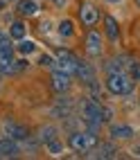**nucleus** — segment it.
Segmentation results:
<instances>
[{
    "instance_id": "nucleus-1",
    "label": "nucleus",
    "mask_w": 140,
    "mask_h": 160,
    "mask_svg": "<svg viewBox=\"0 0 140 160\" xmlns=\"http://www.w3.org/2000/svg\"><path fill=\"white\" fill-rule=\"evenodd\" d=\"M106 88L113 95H122V92H131L133 83H131V79H127L122 72H111L109 79H106Z\"/></svg>"
},
{
    "instance_id": "nucleus-2",
    "label": "nucleus",
    "mask_w": 140,
    "mask_h": 160,
    "mask_svg": "<svg viewBox=\"0 0 140 160\" xmlns=\"http://www.w3.org/2000/svg\"><path fill=\"white\" fill-rule=\"evenodd\" d=\"M77 59H75L68 50H59L57 52V70L59 72H66V74H75L77 72Z\"/></svg>"
},
{
    "instance_id": "nucleus-3",
    "label": "nucleus",
    "mask_w": 140,
    "mask_h": 160,
    "mask_svg": "<svg viewBox=\"0 0 140 160\" xmlns=\"http://www.w3.org/2000/svg\"><path fill=\"white\" fill-rule=\"evenodd\" d=\"M0 70L3 72H16V61H14V52L9 48V43L3 38L0 41Z\"/></svg>"
},
{
    "instance_id": "nucleus-4",
    "label": "nucleus",
    "mask_w": 140,
    "mask_h": 160,
    "mask_svg": "<svg viewBox=\"0 0 140 160\" xmlns=\"http://www.w3.org/2000/svg\"><path fill=\"white\" fill-rule=\"evenodd\" d=\"M97 144V135L93 133H72L70 135V147L75 151H86V149H91Z\"/></svg>"
},
{
    "instance_id": "nucleus-5",
    "label": "nucleus",
    "mask_w": 140,
    "mask_h": 160,
    "mask_svg": "<svg viewBox=\"0 0 140 160\" xmlns=\"http://www.w3.org/2000/svg\"><path fill=\"white\" fill-rule=\"evenodd\" d=\"M81 111H84V117H86L88 122H95V124L102 122V108H100L93 99H86L84 106H81Z\"/></svg>"
},
{
    "instance_id": "nucleus-6",
    "label": "nucleus",
    "mask_w": 140,
    "mask_h": 160,
    "mask_svg": "<svg viewBox=\"0 0 140 160\" xmlns=\"http://www.w3.org/2000/svg\"><path fill=\"white\" fill-rule=\"evenodd\" d=\"M5 133L12 138V140H25L27 138V129L25 126H20V124H16V122H5Z\"/></svg>"
},
{
    "instance_id": "nucleus-7",
    "label": "nucleus",
    "mask_w": 140,
    "mask_h": 160,
    "mask_svg": "<svg viewBox=\"0 0 140 160\" xmlns=\"http://www.w3.org/2000/svg\"><path fill=\"white\" fill-rule=\"evenodd\" d=\"M52 88H54L57 92H66L70 88V74L66 72H54L52 74Z\"/></svg>"
},
{
    "instance_id": "nucleus-8",
    "label": "nucleus",
    "mask_w": 140,
    "mask_h": 160,
    "mask_svg": "<svg viewBox=\"0 0 140 160\" xmlns=\"http://www.w3.org/2000/svg\"><path fill=\"white\" fill-rule=\"evenodd\" d=\"M14 156H18V147L14 144L12 138L0 140V158H14Z\"/></svg>"
},
{
    "instance_id": "nucleus-9",
    "label": "nucleus",
    "mask_w": 140,
    "mask_h": 160,
    "mask_svg": "<svg viewBox=\"0 0 140 160\" xmlns=\"http://www.w3.org/2000/svg\"><path fill=\"white\" fill-rule=\"evenodd\" d=\"M81 20H84L88 27L95 25V23H97V9H95L93 5H84V7H81Z\"/></svg>"
},
{
    "instance_id": "nucleus-10",
    "label": "nucleus",
    "mask_w": 140,
    "mask_h": 160,
    "mask_svg": "<svg viewBox=\"0 0 140 160\" xmlns=\"http://www.w3.org/2000/svg\"><path fill=\"white\" fill-rule=\"evenodd\" d=\"M86 50H88L91 54H100L102 45H100V34L97 32H91L88 34V38H86Z\"/></svg>"
},
{
    "instance_id": "nucleus-11",
    "label": "nucleus",
    "mask_w": 140,
    "mask_h": 160,
    "mask_svg": "<svg viewBox=\"0 0 140 160\" xmlns=\"http://www.w3.org/2000/svg\"><path fill=\"white\" fill-rule=\"evenodd\" d=\"M75 74H79V79L84 83H91L93 81V68L88 66V63H77V72Z\"/></svg>"
},
{
    "instance_id": "nucleus-12",
    "label": "nucleus",
    "mask_w": 140,
    "mask_h": 160,
    "mask_svg": "<svg viewBox=\"0 0 140 160\" xmlns=\"http://www.w3.org/2000/svg\"><path fill=\"white\" fill-rule=\"evenodd\" d=\"M18 12L25 14V16H34L39 12V7H36V2H32V0H23V2H18Z\"/></svg>"
},
{
    "instance_id": "nucleus-13",
    "label": "nucleus",
    "mask_w": 140,
    "mask_h": 160,
    "mask_svg": "<svg viewBox=\"0 0 140 160\" xmlns=\"http://www.w3.org/2000/svg\"><path fill=\"white\" fill-rule=\"evenodd\" d=\"M104 25H106V36H109L111 41H113V38H117V23H115V18H111V16H106V20H104Z\"/></svg>"
},
{
    "instance_id": "nucleus-14",
    "label": "nucleus",
    "mask_w": 140,
    "mask_h": 160,
    "mask_svg": "<svg viewBox=\"0 0 140 160\" xmlns=\"http://www.w3.org/2000/svg\"><path fill=\"white\" fill-rule=\"evenodd\" d=\"M113 135L115 138H120V140H124V138H131L133 135V131H131V126H113Z\"/></svg>"
},
{
    "instance_id": "nucleus-15",
    "label": "nucleus",
    "mask_w": 140,
    "mask_h": 160,
    "mask_svg": "<svg viewBox=\"0 0 140 160\" xmlns=\"http://www.w3.org/2000/svg\"><path fill=\"white\" fill-rule=\"evenodd\" d=\"M72 32H75V25L70 23V20H63V23L59 25V34L61 36H72Z\"/></svg>"
},
{
    "instance_id": "nucleus-16",
    "label": "nucleus",
    "mask_w": 140,
    "mask_h": 160,
    "mask_svg": "<svg viewBox=\"0 0 140 160\" xmlns=\"http://www.w3.org/2000/svg\"><path fill=\"white\" fill-rule=\"evenodd\" d=\"M12 36L14 38H23L25 36V25L23 23H12Z\"/></svg>"
},
{
    "instance_id": "nucleus-17",
    "label": "nucleus",
    "mask_w": 140,
    "mask_h": 160,
    "mask_svg": "<svg viewBox=\"0 0 140 160\" xmlns=\"http://www.w3.org/2000/svg\"><path fill=\"white\" fill-rule=\"evenodd\" d=\"M18 50L23 52V54H29V52H34V43H32V41H20Z\"/></svg>"
},
{
    "instance_id": "nucleus-18",
    "label": "nucleus",
    "mask_w": 140,
    "mask_h": 160,
    "mask_svg": "<svg viewBox=\"0 0 140 160\" xmlns=\"http://www.w3.org/2000/svg\"><path fill=\"white\" fill-rule=\"evenodd\" d=\"M131 81H140V63H131Z\"/></svg>"
},
{
    "instance_id": "nucleus-19",
    "label": "nucleus",
    "mask_w": 140,
    "mask_h": 160,
    "mask_svg": "<svg viewBox=\"0 0 140 160\" xmlns=\"http://www.w3.org/2000/svg\"><path fill=\"white\" fill-rule=\"evenodd\" d=\"M48 149H50L52 153H59V151H61V144H59L57 140H50V142H48Z\"/></svg>"
},
{
    "instance_id": "nucleus-20",
    "label": "nucleus",
    "mask_w": 140,
    "mask_h": 160,
    "mask_svg": "<svg viewBox=\"0 0 140 160\" xmlns=\"http://www.w3.org/2000/svg\"><path fill=\"white\" fill-rule=\"evenodd\" d=\"M54 135H57V133H54V129H43V140H45V142H50Z\"/></svg>"
},
{
    "instance_id": "nucleus-21",
    "label": "nucleus",
    "mask_w": 140,
    "mask_h": 160,
    "mask_svg": "<svg viewBox=\"0 0 140 160\" xmlns=\"http://www.w3.org/2000/svg\"><path fill=\"white\" fill-rule=\"evenodd\" d=\"M41 63H43V66H50L52 59H50V57H41Z\"/></svg>"
},
{
    "instance_id": "nucleus-22",
    "label": "nucleus",
    "mask_w": 140,
    "mask_h": 160,
    "mask_svg": "<svg viewBox=\"0 0 140 160\" xmlns=\"http://www.w3.org/2000/svg\"><path fill=\"white\" fill-rule=\"evenodd\" d=\"M109 2H120V0H109Z\"/></svg>"
},
{
    "instance_id": "nucleus-23",
    "label": "nucleus",
    "mask_w": 140,
    "mask_h": 160,
    "mask_svg": "<svg viewBox=\"0 0 140 160\" xmlns=\"http://www.w3.org/2000/svg\"><path fill=\"white\" fill-rule=\"evenodd\" d=\"M136 2H138V5H140V0H136Z\"/></svg>"
}]
</instances>
